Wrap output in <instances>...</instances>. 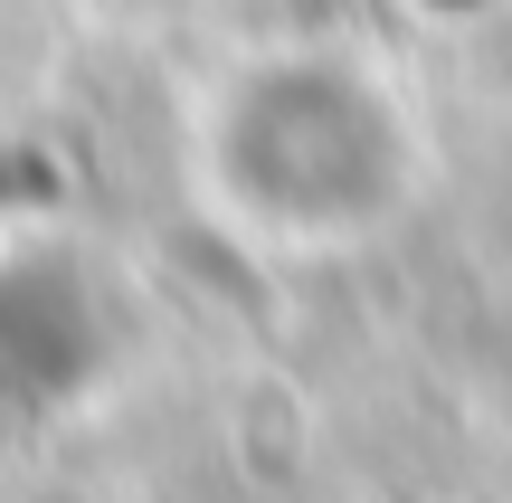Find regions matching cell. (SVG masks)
<instances>
[{
  "label": "cell",
  "mask_w": 512,
  "mask_h": 503,
  "mask_svg": "<svg viewBox=\"0 0 512 503\" xmlns=\"http://www.w3.org/2000/svg\"><path fill=\"white\" fill-rule=\"evenodd\" d=\"M200 181L228 228L323 257L389 228L418 190V124L361 57L285 48L238 67L200 114Z\"/></svg>",
  "instance_id": "6da1fadb"
}]
</instances>
